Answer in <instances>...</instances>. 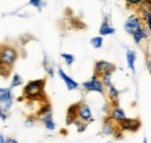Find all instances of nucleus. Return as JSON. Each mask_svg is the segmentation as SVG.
<instances>
[{
	"mask_svg": "<svg viewBox=\"0 0 151 143\" xmlns=\"http://www.w3.org/2000/svg\"><path fill=\"white\" fill-rule=\"evenodd\" d=\"M143 18H144V21L147 22V28L148 29H151V11L150 8H147V11L144 12V15H143Z\"/></svg>",
	"mask_w": 151,
	"mask_h": 143,
	"instance_id": "nucleus-19",
	"label": "nucleus"
},
{
	"mask_svg": "<svg viewBox=\"0 0 151 143\" xmlns=\"http://www.w3.org/2000/svg\"><path fill=\"white\" fill-rule=\"evenodd\" d=\"M6 116H7V115H6L5 109H4L2 107H0V118H1L2 120H5V119H6Z\"/></svg>",
	"mask_w": 151,
	"mask_h": 143,
	"instance_id": "nucleus-25",
	"label": "nucleus"
},
{
	"mask_svg": "<svg viewBox=\"0 0 151 143\" xmlns=\"http://www.w3.org/2000/svg\"><path fill=\"white\" fill-rule=\"evenodd\" d=\"M111 79H112V73H106V74L102 76V82L101 83L104 85H106V86H111L112 85Z\"/></svg>",
	"mask_w": 151,
	"mask_h": 143,
	"instance_id": "nucleus-21",
	"label": "nucleus"
},
{
	"mask_svg": "<svg viewBox=\"0 0 151 143\" xmlns=\"http://www.w3.org/2000/svg\"><path fill=\"white\" fill-rule=\"evenodd\" d=\"M58 74H59V77L64 80V83H65V85H66V87H68V90H70V91H73V90H77L78 89V83L76 82V80H73L71 77H69L65 72L63 71L60 68L58 69Z\"/></svg>",
	"mask_w": 151,
	"mask_h": 143,
	"instance_id": "nucleus-8",
	"label": "nucleus"
},
{
	"mask_svg": "<svg viewBox=\"0 0 151 143\" xmlns=\"http://www.w3.org/2000/svg\"><path fill=\"white\" fill-rule=\"evenodd\" d=\"M109 97L113 99L114 101V105L115 106H117V104H116V101H117V98H119V91L115 89L114 86H109Z\"/></svg>",
	"mask_w": 151,
	"mask_h": 143,
	"instance_id": "nucleus-17",
	"label": "nucleus"
},
{
	"mask_svg": "<svg viewBox=\"0 0 151 143\" xmlns=\"http://www.w3.org/2000/svg\"><path fill=\"white\" fill-rule=\"evenodd\" d=\"M5 68H4V66H1V65H0V76H6V74H5Z\"/></svg>",
	"mask_w": 151,
	"mask_h": 143,
	"instance_id": "nucleus-27",
	"label": "nucleus"
},
{
	"mask_svg": "<svg viewBox=\"0 0 151 143\" xmlns=\"http://www.w3.org/2000/svg\"><path fill=\"white\" fill-rule=\"evenodd\" d=\"M77 116H79L81 120L84 121H88L92 119V112H91V108L88 105L86 104H81L79 105L78 107V112H77Z\"/></svg>",
	"mask_w": 151,
	"mask_h": 143,
	"instance_id": "nucleus-9",
	"label": "nucleus"
},
{
	"mask_svg": "<svg viewBox=\"0 0 151 143\" xmlns=\"http://www.w3.org/2000/svg\"><path fill=\"white\" fill-rule=\"evenodd\" d=\"M102 130H104V134H106V135H112L114 131H115L113 125H112L109 121H106V122L104 124V126H102Z\"/></svg>",
	"mask_w": 151,
	"mask_h": 143,
	"instance_id": "nucleus-15",
	"label": "nucleus"
},
{
	"mask_svg": "<svg viewBox=\"0 0 151 143\" xmlns=\"http://www.w3.org/2000/svg\"><path fill=\"white\" fill-rule=\"evenodd\" d=\"M111 116H112V119H113V120L117 121V122H122V121L127 118V116H126V114H124V110H123L122 108H120L119 106H115V107L113 108Z\"/></svg>",
	"mask_w": 151,
	"mask_h": 143,
	"instance_id": "nucleus-11",
	"label": "nucleus"
},
{
	"mask_svg": "<svg viewBox=\"0 0 151 143\" xmlns=\"http://www.w3.org/2000/svg\"><path fill=\"white\" fill-rule=\"evenodd\" d=\"M143 143H147V139H144V141H143Z\"/></svg>",
	"mask_w": 151,
	"mask_h": 143,
	"instance_id": "nucleus-29",
	"label": "nucleus"
},
{
	"mask_svg": "<svg viewBox=\"0 0 151 143\" xmlns=\"http://www.w3.org/2000/svg\"><path fill=\"white\" fill-rule=\"evenodd\" d=\"M13 104L12 100V92L11 89H2L0 87V105L5 110L9 109Z\"/></svg>",
	"mask_w": 151,
	"mask_h": 143,
	"instance_id": "nucleus-5",
	"label": "nucleus"
},
{
	"mask_svg": "<svg viewBox=\"0 0 151 143\" xmlns=\"http://www.w3.org/2000/svg\"><path fill=\"white\" fill-rule=\"evenodd\" d=\"M139 26H142L139 18L136 17V15H132V17H130V18L126 21V23H124V29H126L127 33L132 34Z\"/></svg>",
	"mask_w": 151,
	"mask_h": 143,
	"instance_id": "nucleus-7",
	"label": "nucleus"
},
{
	"mask_svg": "<svg viewBox=\"0 0 151 143\" xmlns=\"http://www.w3.org/2000/svg\"><path fill=\"white\" fill-rule=\"evenodd\" d=\"M130 6H138V5H141L144 0H126Z\"/></svg>",
	"mask_w": 151,
	"mask_h": 143,
	"instance_id": "nucleus-24",
	"label": "nucleus"
},
{
	"mask_svg": "<svg viewBox=\"0 0 151 143\" xmlns=\"http://www.w3.org/2000/svg\"><path fill=\"white\" fill-rule=\"evenodd\" d=\"M108 143H113V142H108Z\"/></svg>",
	"mask_w": 151,
	"mask_h": 143,
	"instance_id": "nucleus-30",
	"label": "nucleus"
},
{
	"mask_svg": "<svg viewBox=\"0 0 151 143\" xmlns=\"http://www.w3.org/2000/svg\"><path fill=\"white\" fill-rule=\"evenodd\" d=\"M102 42H104V38H102L101 36H94V37H92V38H91V43H92V46L94 47L95 49L101 48Z\"/></svg>",
	"mask_w": 151,
	"mask_h": 143,
	"instance_id": "nucleus-16",
	"label": "nucleus"
},
{
	"mask_svg": "<svg viewBox=\"0 0 151 143\" xmlns=\"http://www.w3.org/2000/svg\"><path fill=\"white\" fill-rule=\"evenodd\" d=\"M21 84H23V80L21 78V76L15 73L13 76V80H12V84H11V87H15V86H20Z\"/></svg>",
	"mask_w": 151,
	"mask_h": 143,
	"instance_id": "nucleus-18",
	"label": "nucleus"
},
{
	"mask_svg": "<svg viewBox=\"0 0 151 143\" xmlns=\"http://www.w3.org/2000/svg\"><path fill=\"white\" fill-rule=\"evenodd\" d=\"M115 71L114 64L106 62V61H99L95 63L94 66V74L96 77H102L106 73H113Z\"/></svg>",
	"mask_w": 151,
	"mask_h": 143,
	"instance_id": "nucleus-3",
	"label": "nucleus"
},
{
	"mask_svg": "<svg viewBox=\"0 0 151 143\" xmlns=\"http://www.w3.org/2000/svg\"><path fill=\"white\" fill-rule=\"evenodd\" d=\"M121 124V129L127 131H136L141 127V121L138 119H124Z\"/></svg>",
	"mask_w": 151,
	"mask_h": 143,
	"instance_id": "nucleus-6",
	"label": "nucleus"
},
{
	"mask_svg": "<svg viewBox=\"0 0 151 143\" xmlns=\"http://www.w3.org/2000/svg\"><path fill=\"white\" fill-rule=\"evenodd\" d=\"M18 58V51L9 47V46H4L0 48V65L4 68H11Z\"/></svg>",
	"mask_w": 151,
	"mask_h": 143,
	"instance_id": "nucleus-2",
	"label": "nucleus"
},
{
	"mask_svg": "<svg viewBox=\"0 0 151 143\" xmlns=\"http://www.w3.org/2000/svg\"><path fill=\"white\" fill-rule=\"evenodd\" d=\"M62 58L65 61V63H66L68 65H71V64L75 62V56H73V55L63 53V54H62Z\"/></svg>",
	"mask_w": 151,
	"mask_h": 143,
	"instance_id": "nucleus-20",
	"label": "nucleus"
},
{
	"mask_svg": "<svg viewBox=\"0 0 151 143\" xmlns=\"http://www.w3.org/2000/svg\"><path fill=\"white\" fill-rule=\"evenodd\" d=\"M29 4L34 7H37L41 8V5H42V0H29Z\"/></svg>",
	"mask_w": 151,
	"mask_h": 143,
	"instance_id": "nucleus-23",
	"label": "nucleus"
},
{
	"mask_svg": "<svg viewBox=\"0 0 151 143\" xmlns=\"http://www.w3.org/2000/svg\"><path fill=\"white\" fill-rule=\"evenodd\" d=\"M126 57H127V63H128V66L129 69L132 70L134 73H135V62H136V53L134 50H128L127 54H126Z\"/></svg>",
	"mask_w": 151,
	"mask_h": 143,
	"instance_id": "nucleus-14",
	"label": "nucleus"
},
{
	"mask_svg": "<svg viewBox=\"0 0 151 143\" xmlns=\"http://www.w3.org/2000/svg\"><path fill=\"white\" fill-rule=\"evenodd\" d=\"M72 124L78 127V130H79V131H84L85 128H86V125H83V122H81L80 120H78V119H75V120L72 121Z\"/></svg>",
	"mask_w": 151,
	"mask_h": 143,
	"instance_id": "nucleus-22",
	"label": "nucleus"
},
{
	"mask_svg": "<svg viewBox=\"0 0 151 143\" xmlns=\"http://www.w3.org/2000/svg\"><path fill=\"white\" fill-rule=\"evenodd\" d=\"M45 79L30 80L23 87V97L29 100H41L44 97Z\"/></svg>",
	"mask_w": 151,
	"mask_h": 143,
	"instance_id": "nucleus-1",
	"label": "nucleus"
},
{
	"mask_svg": "<svg viewBox=\"0 0 151 143\" xmlns=\"http://www.w3.org/2000/svg\"><path fill=\"white\" fill-rule=\"evenodd\" d=\"M99 32H100V35L101 36L112 35V34L115 33V29H114L113 27H112L107 21H104V22L101 23V27H100Z\"/></svg>",
	"mask_w": 151,
	"mask_h": 143,
	"instance_id": "nucleus-13",
	"label": "nucleus"
},
{
	"mask_svg": "<svg viewBox=\"0 0 151 143\" xmlns=\"http://www.w3.org/2000/svg\"><path fill=\"white\" fill-rule=\"evenodd\" d=\"M5 143H19L15 139H5Z\"/></svg>",
	"mask_w": 151,
	"mask_h": 143,
	"instance_id": "nucleus-26",
	"label": "nucleus"
},
{
	"mask_svg": "<svg viewBox=\"0 0 151 143\" xmlns=\"http://www.w3.org/2000/svg\"><path fill=\"white\" fill-rule=\"evenodd\" d=\"M0 143H5V137L2 134H0Z\"/></svg>",
	"mask_w": 151,
	"mask_h": 143,
	"instance_id": "nucleus-28",
	"label": "nucleus"
},
{
	"mask_svg": "<svg viewBox=\"0 0 151 143\" xmlns=\"http://www.w3.org/2000/svg\"><path fill=\"white\" fill-rule=\"evenodd\" d=\"M132 35H134V41H135L137 44H139L142 40H144V38H147V37H148V32L145 30V28H144V27L139 26V27H138V28L132 33Z\"/></svg>",
	"mask_w": 151,
	"mask_h": 143,
	"instance_id": "nucleus-10",
	"label": "nucleus"
},
{
	"mask_svg": "<svg viewBox=\"0 0 151 143\" xmlns=\"http://www.w3.org/2000/svg\"><path fill=\"white\" fill-rule=\"evenodd\" d=\"M80 104H76L72 105L71 107H69L68 109V114H66V124L70 125L75 119H77V112H78V107Z\"/></svg>",
	"mask_w": 151,
	"mask_h": 143,
	"instance_id": "nucleus-12",
	"label": "nucleus"
},
{
	"mask_svg": "<svg viewBox=\"0 0 151 143\" xmlns=\"http://www.w3.org/2000/svg\"><path fill=\"white\" fill-rule=\"evenodd\" d=\"M83 86H84V89L86 90V91H94V92H99V93H101V94H104V84L101 83V80H99L98 79V77L96 76H93L90 80H87V82H85V83H83Z\"/></svg>",
	"mask_w": 151,
	"mask_h": 143,
	"instance_id": "nucleus-4",
	"label": "nucleus"
}]
</instances>
